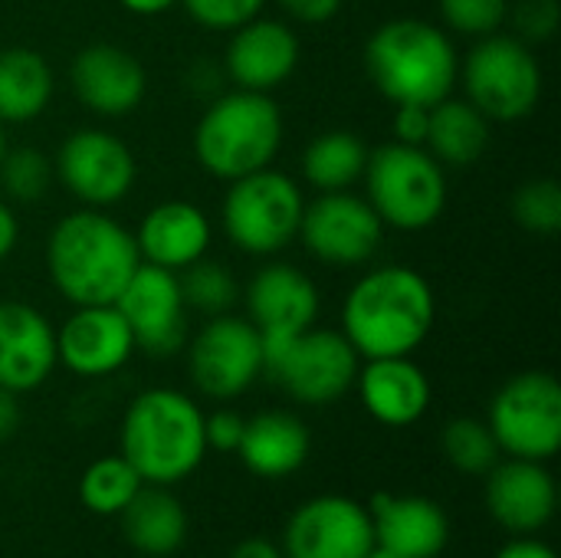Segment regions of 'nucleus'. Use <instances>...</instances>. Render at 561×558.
I'll return each mask as SVG.
<instances>
[{"instance_id":"f257e3e1","label":"nucleus","mask_w":561,"mask_h":558,"mask_svg":"<svg viewBox=\"0 0 561 558\" xmlns=\"http://www.w3.org/2000/svg\"><path fill=\"white\" fill-rule=\"evenodd\" d=\"M437 322V296L414 266L388 263L368 270L342 303V335L358 358L414 355Z\"/></svg>"},{"instance_id":"f03ea898","label":"nucleus","mask_w":561,"mask_h":558,"mask_svg":"<svg viewBox=\"0 0 561 558\" xmlns=\"http://www.w3.org/2000/svg\"><path fill=\"white\" fill-rule=\"evenodd\" d=\"M141 263L135 234L99 207H79L46 237V273L69 306H112Z\"/></svg>"},{"instance_id":"7ed1b4c3","label":"nucleus","mask_w":561,"mask_h":558,"mask_svg":"<svg viewBox=\"0 0 561 558\" xmlns=\"http://www.w3.org/2000/svg\"><path fill=\"white\" fill-rule=\"evenodd\" d=\"M365 72L391 105H437L454 95L460 56L454 36L421 16H394L365 43Z\"/></svg>"},{"instance_id":"20e7f679","label":"nucleus","mask_w":561,"mask_h":558,"mask_svg":"<svg viewBox=\"0 0 561 558\" xmlns=\"http://www.w3.org/2000/svg\"><path fill=\"white\" fill-rule=\"evenodd\" d=\"M118 444V454L135 467L141 483L174 487L207 457L204 411L178 388H148L131 398Z\"/></svg>"},{"instance_id":"39448f33","label":"nucleus","mask_w":561,"mask_h":558,"mask_svg":"<svg viewBox=\"0 0 561 558\" xmlns=\"http://www.w3.org/2000/svg\"><path fill=\"white\" fill-rule=\"evenodd\" d=\"M283 112L270 92L233 89L217 95L194 125V158L217 181L263 171L283 148Z\"/></svg>"},{"instance_id":"423d86ee","label":"nucleus","mask_w":561,"mask_h":558,"mask_svg":"<svg viewBox=\"0 0 561 558\" xmlns=\"http://www.w3.org/2000/svg\"><path fill=\"white\" fill-rule=\"evenodd\" d=\"M362 181L365 201L375 207L381 224L404 234L434 227L447 207L444 164L421 145H378L368 151Z\"/></svg>"},{"instance_id":"0eeeda50","label":"nucleus","mask_w":561,"mask_h":558,"mask_svg":"<svg viewBox=\"0 0 561 558\" xmlns=\"http://www.w3.org/2000/svg\"><path fill=\"white\" fill-rule=\"evenodd\" d=\"M306 197L296 178L273 164L230 181L220 207L227 240L247 257H276L299 240Z\"/></svg>"},{"instance_id":"6e6552de","label":"nucleus","mask_w":561,"mask_h":558,"mask_svg":"<svg viewBox=\"0 0 561 558\" xmlns=\"http://www.w3.org/2000/svg\"><path fill=\"white\" fill-rule=\"evenodd\" d=\"M467 102L490 122H523L539 109L542 66L516 33H490L460 62Z\"/></svg>"},{"instance_id":"1a4fd4ad","label":"nucleus","mask_w":561,"mask_h":558,"mask_svg":"<svg viewBox=\"0 0 561 558\" xmlns=\"http://www.w3.org/2000/svg\"><path fill=\"white\" fill-rule=\"evenodd\" d=\"M500 454L519 460H552L561 451V385L549 372H523L510 378L490 405L486 418Z\"/></svg>"},{"instance_id":"9d476101","label":"nucleus","mask_w":561,"mask_h":558,"mask_svg":"<svg viewBox=\"0 0 561 558\" xmlns=\"http://www.w3.org/2000/svg\"><path fill=\"white\" fill-rule=\"evenodd\" d=\"M263 372V339L243 316H210L187 342V375L204 398L233 401L247 395Z\"/></svg>"},{"instance_id":"9b49d317","label":"nucleus","mask_w":561,"mask_h":558,"mask_svg":"<svg viewBox=\"0 0 561 558\" xmlns=\"http://www.w3.org/2000/svg\"><path fill=\"white\" fill-rule=\"evenodd\" d=\"M362 358L339 329H306L270 365L266 375L299 405L325 408L342 401L358 378Z\"/></svg>"},{"instance_id":"f8f14e48","label":"nucleus","mask_w":561,"mask_h":558,"mask_svg":"<svg viewBox=\"0 0 561 558\" xmlns=\"http://www.w3.org/2000/svg\"><path fill=\"white\" fill-rule=\"evenodd\" d=\"M53 171L82 207L105 210L131 194L138 161L118 135L105 128H76L59 145Z\"/></svg>"},{"instance_id":"ddd939ff","label":"nucleus","mask_w":561,"mask_h":558,"mask_svg":"<svg viewBox=\"0 0 561 558\" xmlns=\"http://www.w3.org/2000/svg\"><path fill=\"white\" fill-rule=\"evenodd\" d=\"M299 240L325 266H362L381 250L385 224L365 194L332 191L306 204Z\"/></svg>"},{"instance_id":"4468645a","label":"nucleus","mask_w":561,"mask_h":558,"mask_svg":"<svg viewBox=\"0 0 561 558\" xmlns=\"http://www.w3.org/2000/svg\"><path fill=\"white\" fill-rule=\"evenodd\" d=\"M322 309L319 286L309 273L289 263H266L247 286V319L263 339L266 365L306 329L316 326ZM266 375V372H263Z\"/></svg>"},{"instance_id":"2eb2a0df","label":"nucleus","mask_w":561,"mask_h":558,"mask_svg":"<svg viewBox=\"0 0 561 558\" xmlns=\"http://www.w3.org/2000/svg\"><path fill=\"white\" fill-rule=\"evenodd\" d=\"M286 558H365L375 549V526L365 503L325 493L296 506L283 526Z\"/></svg>"},{"instance_id":"dca6fc26","label":"nucleus","mask_w":561,"mask_h":558,"mask_svg":"<svg viewBox=\"0 0 561 558\" xmlns=\"http://www.w3.org/2000/svg\"><path fill=\"white\" fill-rule=\"evenodd\" d=\"M115 309L131 326L135 345L141 352L168 358L187 345V306L178 273L138 263L125 289L118 293Z\"/></svg>"},{"instance_id":"f3484780","label":"nucleus","mask_w":561,"mask_h":558,"mask_svg":"<svg viewBox=\"0 0 561 558\" xmlns=\"http://www.w3.org/2000/svg\"><path fill=\"white\" fill-rule=\"evenodd\" d=\"M69 86L82 109L102 118L131 115L148 92V72L141 59L115 43H92L72 56Z\"/></svg>"},{"instance_id":"a211bd4d","label":"nucleus","mask_w":561,"mask_h":558,"mask_svg":"<svg viewBox=\"0 0 561 558\" xmlns=\"http://www.w3.org/2000/svg\"><path fill=\"white\" fill-rule=\"evenodd\" d=\"M135 332L112 306H76L56 329V358L79 378H105L135 355Z\"/></svg>"},{"instance_id":"6ab92c4d","label":"nucleus","mask_w":561,"mask_h":558,"mask_svg":"<svg viewBox=\"0 0 561 558\" xmlns=\"http://www.w3.org/2000/svg\"><path fill=\"white\" fill-rule=\"evenodd\" d=\"M302 46L289 23L253 16L243 26L230 30L224 69L233 89L247 92H276L299 66Z\"/></svg>"},{"instance_id":"aec40b11","label":"nucleus","mask_w":561,"mask_h":558,"mask_svg":"<svg viewBox=\"0 0 561 558\" xmlns=\"http://www.w3.org/2000/svg\"><path fill=\"white\" fill-rule=\"evenodd\" d=\"M486 510L513 536L542 533L559 510V487L546 464L510 457L486 474Z\"/></svg>"},{"instance_id":"412c9836","label":"nucleus","mask_w":561,"mask_h":558,"mask_svg":"<svg viewBox=\"0 0 561 558\" xmlns=\"http://www.w3.org/2000/svg\"><path fill=\"white\" fill-rule=\"evenodd\" d=\"M56 326L30 303H0V388L10 395L36 391L56 372Z\"/></svg>"},{"instance_id":"4be33fe9","label":"nucleus","mask_w":561,"mask_h":558,"mask_svg":"<svg viewBox=\"0 0 561 558\" xmlns=\"http://www.w3.org/2000/svg\"><path fill=\"white\" fill-rule=\"evenodd\" d=\"M214 240V224L204 214V207L191 201H161L154 204L138 230H135V247L141 263L181 273L191 263L204 260Z\"/></svg>"},{"instance_id":"5701e85b","label":"nucleus","mask_w":561,"mask_h":558,"mask_svg":"<svg viewBox=\"0 0 561 558\" xmlns=\"http://www.w3.org/2000/svg\"><path fill=\"white\" fill-rule=\"evenodd\" d=\"M365 411L385 428L417 424L434 398L431 378L411 355L394 358H365L355 378Z\"/></svg>"},{"instance_id":"b1692460","label":"nucleus","mask_w":561,"mask_h":558,"mask_svg":"<svg viewBox=\"0 0 561 558\" xmlns=\"http://www.w3.org/2000/svg\"><path fill=\"white\" fill-rule=\"evenodd\" d=\"M375 546L404 558H437L450 543V520L440 503L427 497L375 493L368 503Z\"/></svg>"},{"instance_id":"393cba45","label":"nucleus","mask_w":561,"mask_h":558,"mask_svg":"<svg viewBox=\"0 0 561 558\" xmlns=\"http://www.w3.org/2000/svg\"><path fill=\"white\" fill-rule=\"evenodd\" d=\"M312 451L309 428L289 411H260L243 424L240 460L263 480H283L306 467Z\"/></svg>"},{"instance_id":"a878e982","label":"nucleus","mask_w":561,"mask_h":558,"mask_svg":"<svg viewBox=\"0 0 561 558\" xmlns=\"http://www.w3.org/2000/svg\"><path fill=\"white\" fill-rule=\"evenodd\" d=\"M118 516L128 546L141 556L168 558L181 553L187 543V510L168 487L145 483Z\"/></svg>"},{"instance_id":"bb28decb","label":"nucleus","mask_w":561,"mask_h":558,"mask_svg":"<svg viewBox=\"0 0 561 558\" xmlns=\"http://www.w3.org/2000/svg\"><path fill=\"white\" fill-rule=\"evenodd\" d=\"M53 89L56 76L43 53L30 46L0 49V125H26L39 118Z\"/></svg>"},{"instance_id":"cd10ccee","label":"nucleus","mask_w":561,"mask_h":558,"mask_svg":"<svg viewBox=\"0 0 561 558\" xmlns=\"http://www.w3.org/2000/svg\"><path fill=\"white\" fill-rule=\"evenodd\" d=\"M490 118L473 109L467 99L447 95L444 102L431 105V128L424 148L444 164V168H470L477 164L490 148Z\"/></svg>"},{"instance_id":"c85d7f7f","label":"nucleus","mask_w":561,"mask_h":558,"mask_svg":"<svg viewBox=\"0 0 561 558\" xmlns=\"http://www.w3.org/2000/svg\"><path fill=\"white\" fill-rule=\"evenodd\" d=\"M368 161V145L355 132H322L309 141L302 155V178L312 191L332 194V191H352L355 181H362Z\"/></svg>"},{"instance_id":"c756f323","label":"nucleus","mask_w":561,"mask_h":558,"mask_svg":"<svg viewBox=\"0 0 561 558\" xmlns=\"http://www.w3.org/2000/svg\"><path fill=\"white\" fill-rule=\"evenodd\" d=\"M141 487L135 467L122 454H108L89 464L79 477V503L95 516H118Z\"/></svg>"},{"instance_id":"7c9ffc66","label":"nucleus","mask_w":561,"mask_h":558,"mask_svg":"<svg viewBox=\"0 0 561 558\" xmlns=\"http://www.w3.org/2000/svg\"><path fill=\"white\" fill-rule=\"evenodd\" d=\"M440 451L447 464L467 477H486L500 464V444L486 421L454 418L440 434Z\"/></svg>"},{"instance_id":"2f4dec72","label":"nucleus","mask_w":561,"mask_h":558,"mask_svg":"<svg viewBox=\"0 0 561 558\" xmlns=\"http://www.w3.org/2000/svg\"><path fill=\"white\" fill-rule=\"evenodd\" d=\"M178 280H181L184 306L204 312L207 319L230 312L237 306V299H240L237 276L227 266H220V263H214L207 257L197 260V263H191L187 270H181Z\"/></svg>"},{"instance_id":"473e14b6","label":"nucleus","mask_w":561,"mask_h":558,"mask_svg":"<svg viewBox=\"0 0 561 558\" xmlns=\"http://www.w3.org/2000/svg\"><path fill=\"white\" fill-rule=\"evenodd\" d=\"M56 181L53 161L39 148H7L0 161V184L10 201L33 204L49 194Z\"/></svg>"},{"instance_id":"72a5a7b5","label":"nucleus","mask_w":561,"mask_h":558,"mask_svg":"<svg viewBox=\"0 0 561 558\" xmlns=\"http://www.w3.org/2000/svg\"><path fill=\"white\" fill-rule=\"evenodd\" d=\"M513 220L536 237H552L561 230V187L556 178H529L516 187L510 201Z\"/></svg>"},{"instance_id":"f704fd0d","label":"nucleus","mask_w":561,"mask_h":558,"mask_svg":"<svg viewBox=\"0 0 561 558\" xmlns=\"http://www.w3.org/2000/svg\"><path fill=\"white\" fill-rule=\"evenodd\" d=\"M447 33L483 39L510 20V0H437Z\"/></svg>"},{"instance_id":"c9c22d12","label":"nucleus","mask_w":561,"mask_h":558,"mask_svg":"<svg viewBox=\"0 0 561 558\" xmlns=\"http://www.w3.org/2000/svg\"><path fill=\"white\" fill-rule=\"evenodd\" d=\"M266 3L270 0H181V7L187 10V16L197 26L217 30V33L220 30L230 33V30L243 26L247 20L260 16Z\"/></svg>"},{"instance_id":"e433bc0d","label":"nucleus","mask_w":561,"mask_h":558,"mask_svg":"<svg viewBox=\"0 0 561 558\" xmlns=\"http://www.w3.org/2000/svg\"><path fill=\"white\" fill-rule=\"evenodd\" d=\"M516 36L526 43H546L559 30V0H516L510 3Z\"/></svg>"},{"instance_id":"4c0bfd02","label":"nucleus","mask_w":561,"mask_h":558,"mask_svg":"<svg viewBox=\"0 0 561 558\" xmlns=\"http://www.w3.org/2000/svg\"><path fill=\"white\" fill-rule=\"evenodd\" d=\"M243 424L247 418L237 411H214L204 414V437H207V451H220V454H237L240 437H243Z\"/></svg>"},{"instance_id":"58836bf2","label":"nucleus","mask_w":561,"mask_h":558,"mask_svg":"<svg viewBox=\"0 0 561 558\" xmlns=\"http://www.w3.org/2000/svg\"><path fill=\"white\" fill-rule=\"evenodd\" d=\"M427 128H431V109L427 105H394V118H391L394 141L424 148Z\"/></svg>"},{"instance_id":"ea45409f","label":"nucleus","mask_w":561,"mask_h":558,"mask_svg":"<svg viewBox=\"0 0 561 558\" xmlns=\"http://www.w3.org/2000/svg\"><path fill=\"white\" fill-rule=\"evenodd\" d=\"M299 23H329L345 0H276Z\"/></svg>"},{"instance_id":"a19ab883","label":"nucleus","mask_w":561,"mask_h":558,"mask_svg":"<svg viewBox=\"0 0 561 558\" xmlns=\"http://www.w3.org/2000/svg\"><path fill=\"white\" fill-rule=\"evenodd\" d=\"M493 558H559L552 546L539 543L536 536H516L513 543H506Z\"/></svg>"},{"instance_id":"79ce46f5","label":"nucleus","mask_w":561,"mask_h":558,"mask_svg":"<svg viewBox=\"0 0 561 558\" xmlns=\"http://www.w3.org/2000/svg\"><path fill=\"white\" fill-rule=\"evenodd\" d=\"M20 243V220L13 214V207L7 201H0V263L16 250Z\"/></svg>"},{"instance_id":"37998d69","label":"nucleus","mask_w":561,"mask_h":558,"mask_svg":"<svg viewBox=\"0 0 561 558\" xmlns=\"http://www.w3.org/2000/svg\"><path fill=\"white\" fill-rule=\"evenodd\" d=\"M230 558H286V556H283V549H279L273 539L250 536V539H243V543H237V546H233Z\"/></svg>"},{"instance_id":"c03bdc74","label":"nucleus","mask_w":561,"mask_h":558,"mask_svg":"<svg viewBox=\"0 0 561 558\" xmlns=\"http://www.w3.org/2000/svg\"><path fill=\"white\" fill-rule=\"evenodd\" d=\"M20 428V405H16V395L3 391L0 388V444L10 441Z\"/></svg>"},{"instance_id":"a18cd8bd","label":"nucleus","mask_w":561,"mask_h":558,"mask_svg":"<svg viewBox=\"0 0 561 558\" xmlns=\"http://www.w3.org/2000/svg\"><path fill=\"white\" fill-rule=\"evenodd\" d=\"M128 13H135V16H161V13H168L171 7H178L181 0H118Z\"/></svg>"},{"instance_id":"49530a36","label":"nucleus","mask_w":561,"mask_h":558,"mask_svg":"<svg viewBox=\"0 0 561 558\" xmlns=\"http://www.w3.org/2000/svg\"><path fill=\"white\" fill-rule=\"evenodd\" d=\"M365 558H404V556H398V553H391V549H381V546H375L371 553Z\"/></svg>"},{"instance_id":"de8ad7c7","label":"nucleus","mask_w":561,"mask_h":558,"mask_svg":"<svg viewBox=\"0 0 561 558\" xmlns=\"http://www.w3.org/2000/svg\"><path fill=\"white\" fill-rule=\"evenodd\" d=\"M7 148H10V145H7V135H3V125H0V161H3V155H7Z\"/></svg>"}]
</instances>
